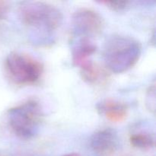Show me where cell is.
Listing matches in <instances>:
<instances>
[{
	"label": "cell",
	"mask_w": 156,
	"mask_h": 156,
	"mask_svg": "<svg viewBox=\"0 0 156 156\" xmlns=\"http://www.w3.org/2000/svg\"><path fill=\"white\" fill-rule=\"evenodd\" d=\"M18 14L24 25L48 32L59 28L63 18L62 12L56 6L37 1L20 3Z\"/></svg>",
	"instance_id": "obj_2"
},
{
	"label": "cell",
	"mask_w": 156,
	"mask_h": 156,
	"mask_svg": "<svg viewBox=\"0 0 156 156\" xmlns=\"http://www.w3.org/2000/svg\"><path fill=\"white\" fill-rule=\"evenodd\" d=\"M62 156H80V155L76 153H71V154H66V155H64Z\"/></svg>",
	"instance_id": "obj_14"
},
{
	"label": "cell",
	"mask_w": 156,
	"mask_h": 156,
	"mask_svg": "<svg viewBox=\"0 0 156 156\" xmlns=\"http://www.w3.org/2000/svg\"><path fill=\"white\" fill-rule=\"evenodd\" d=\"M142 47L130 37L116 35L107 41L104 50L105 66L114 73H123L133 67L141 56Z\"/></svg>",
	"instance_id": "obj_1"
},
{
	"label": "cell",
	"mask_w": 156,
	"mask_h": 156,
	"mask_svg": "<svg viewBox=\"0 0 156 156\" xmlns=\"http://www.w3.org/2000/svg\"><path fill=\"white\" fill-rule=\"evenodd\" d=\"M96 46L89 38L82 37L73 50V62L82 68L91 61V56L95 53Z\"/></svg>",
	"instance_id": "obj_8"
},
{
	"label": "cell",
	"mask_w": 156,
	"mask_h": 156,
	"mask_svg": "<svg viewBox=\"0 0 156 156\" xmlns=\"http://www.w3.org/2000/svg\"><path fill=\"white\" fill-rule=\"evenodd\" d=\"M81 72L84 80L91 84L101 82L102 79H105L107 76L103 69L94 64L92 61L82 67Z\"/></svg>",
	"instance_id": "obj_9"
},
{
	"label": "cell",
	"mask_w": 156,
	"mask_h": 156,
	"mask_svg": "<svg viewBox=\"0 0 156 156\" xmlns=\"http://www.w3.org/2000/svg\"><path fill=\"white\" fill-rule=\"evenodd\" d=\"M41 106L35 100H28L8 111V122L12 132L22 140H30L39 132L43 118Z\"/></svg>",
	"instance_id": "obj_3"
},
{
	"label": "cell",
	"mask_w": 156,
	"mask_h": 156,
	"mask_svg": "<svg viewBox=\"0 0 156 156\" xmlns=\"http://www.w3.org/2000/svg\"><path fill=\"white\" fill-rule=\"evenodd\" d=\"M121 156H133V155H121Z\"/></svg>",
	"instance_id": "obj_15"
},
{
	"label": "cell",
	"mask_w": 156,
	"mask_h": 156,
	"mask_svg": "<svg viewBox=\"0 0 156 156\" xmlns=\"http://www.w3.org/2000/svg\"><path fill=\"white\" fill-rule=\"evenodd\" d=\"M146 106L147 109L152 114L155 112V85H152L148 88L146 94Z\"/></svg>",
	"instance_id": "obj_11"
},
{
	"label": "cell",
	"mask_w": 156,
	"mask_h": 156,
	"mask_svg": "<svg viewBox=\"0 0 156 156\" xmlns=\"http://www.w3.org/2000/svg\"><path fill=\"white\" fill-rule=\"evenodd\" d=\"M101 4H104L107 7L114 11H121L127 8L129 5L128 1H104L100 2Z\"/></svg>",
	"instance_id": "obj_12"
},
{
	"label": "cell",
	"mask_w": 156,
	"mask_h": 156,
	"mask_svg": "<svg viewBox=\"0 0 156 156\" xmlns=\"http://www.w3.org/2000/svg\"><path fill=\"white\" fill-rule=\"evenodd\" d=\"M118 137L115 131L103 129L94 133L90 140V146L98 156H113L118 149Z\"/></svg>",
	"instance_id": "obj_6"
},
{
	"label": "cell",
	"mask_w": 156,
	"mask_h": 156,
	"mask_svg": "<svg viewBox=\"0 0 156 156\" xmlns=\"http://www.w3.org/2000/svg\"><path fill=\"white\" fill-rule=\"evenodd\" d=\"M73 24L78 34L89 39L100 35L105 27L102 17L90 9H80L75 12L73 15Z\"/></svg>",
	"instance_id": "obj_5"
},
{
	"label": "cell",
	"mask_w": 156,
	"mask_h": 156,
	"mask_svg": "<svg viewBox=\"0 0 156 156\" xmlns=\"http://www.w3.org/2000/svg\"><path fill=\"white\" fill-rule=\"evenodd\" d=\"M129 143L133 147L142 150H148L155 147V139L153 134L141 132L131 135Z\"/></svg>",
	"instance_id": "obj_10"
},
{
	"label": "cell",
	"mask_w": 156,
	"mask_h": 156,
	"mask_svg": "<svg viewBox=\"0 0 156 156\" xmlns=\"http://www.w3.org/2000/svg\"><path fill=\"white\" fill-rule=\"evenodd\" d=\"M98 111L112 123H121L126 120L128 108L126 105L114 100H105L98 105Z\"/></svg>",
	"instance_id": "obj_7"
},
{
	"label": "cell",
	"mask_w": 156,
	"mask_h": 156,
	"mask_svg": "<svg viewBox=\"0 0 156 156\" xmlns=\"http://www.w3.org/2000/svg\"><path fill=\"white\" fill-rule=\"evenodd\" d=\"M5 71L9 79L16 85H30L41 79L44 66L30 55L12 52L5 62Z\"/></svg>",
	"instance_id": "obj_4"
},
{
	"label": "cell",
	"mask_w": 156,
	"mask_h": 156,
	"mask_svg": "<svg viewBox=\"0 0 156 156\" xmlns=\"http://www.w3.org/2000/svg\"><path fill=\"white\" fill-rule=\"evenodd\" d=\"M11 9V4L9 2L0 0V21L5 19L8 16Z\"/></svg>",
	"instance_id": "obj_13"
}]
</instances>
